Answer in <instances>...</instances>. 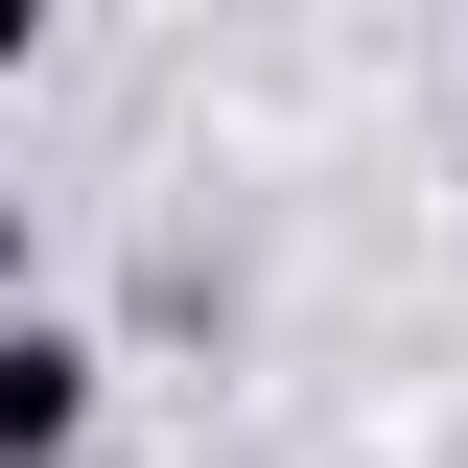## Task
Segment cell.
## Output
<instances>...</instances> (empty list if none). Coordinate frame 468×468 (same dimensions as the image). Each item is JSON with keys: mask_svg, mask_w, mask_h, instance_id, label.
<instances>
[{"mask_svg": "<svg viewBox=\"0 0 468 468\" xmlns=\"http://www.w3.org/2000/svg\"><path fill=\"white\" fill-rule=\"evenodd\" d=\"M70 445H94V328L24 304V328H0V468H70Z\"/></svg>", "mask_w": 468, "mask_h": 468, "instance_id": "obj_1", "label": "cell"}, {"mask_svg": "<svg viewBox=\"0 0 468 468\" xmlns=\"http://www.w3.org/2000/svg\"><path fill=\"white\" fill-rule=\"evenodd\" d=\"M0 282H24V187H0ZM0 328H24V304H0Z\"/></svg>", "mask_w": 468, "mask_h": 468, "instance_id": "obj_2", "label": "cell"}]
</instances>
